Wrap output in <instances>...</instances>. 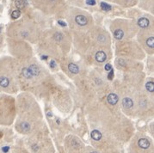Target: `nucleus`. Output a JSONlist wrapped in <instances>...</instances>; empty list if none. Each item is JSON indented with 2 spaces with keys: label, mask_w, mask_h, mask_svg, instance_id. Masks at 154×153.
Here are the masks:
<instances>
[{
  "label": "nucleus",
  "mask_w": 154,
  "mask_h": 153,
  "mask_svg": "<svg viewBox=\"0 0 154 153\" xmlns=\"http://www.w3.org/2000/svg\"><path fill=\"white\" fill-rule=\"evenodd\" d=\"M108 103H110L111 105H116V104L118 103V100H119V97L118 95L114 94V93H111L108 95Z\"/></svg>",
  "instance_id": "nucleus-3"
},
{
  "label": "nucleus",
  "mask_w": 154,
  "mask_h": 153,
  "mask_svg": "<svg viewBox=\"0 0 154 153\" xmlns=\"http://www.w3.org/2000/svg\"><path fill=\"white\" fill-rule=\"evenodd\" d=\"M106 59H107V55H106V53L104 52H102V51H98V52L96 53V60L97 62H99V63L104 62L106 60Z\"/></svg>",
  "instance_id": "nucleus-2"
},
{
  "label": "nucleus",
  "mask_w": 154,
  "mask_h": 153,
  "mask_svg": "<svg viewBox=\"0 0 154 153\" xmlns=\"http://www.w3.org/2000/svg\"><path fill=\"white\" fill-rule=\"evenodd\" d=\"M123 35H124V33H123V31L121 29H116V31H114V38L117 39V40H121L122 39Z\"/></svg>",
  "instance_id": "nucleus-12"
},
{
  "label": "nucleus",
  "mask_w": 154,
  "mask_h": 153,
  "mask_svg": "<svg viewBox=\"0 0 154 153\" xmlns=\"http://www.w3.org/2000/svg\"><path fill=\"white\" fill-rule=\"evenodd\" d=\"M113 76H114V71H113V69H112V70L110 71V72H108V78L110 79V80H112V79H113Z\"/></svg>",
  "instance_id": "nucleus-20"
},
{
  "label": "nucleus",
  "mask_w": 154,
  "mask_h": 153,
  "mask_svg": "<svg viewBox=\"0 0 154 153\" xmlns=\"http://www.w3.org/2000/svg\"><path fill=\"white\" fill-rule=\"evenodd\" d=\"M105 70L108 71V72H110V70H112L111 65H110V64H107V65H106V66H105Z\"/></svg>",
  "instance_id": "nucleus-22"
},
{
  "label": "nucleus",
  "mask_w": 154,
  "mask_h": 153,
  "mask_svg": "<svg viewBox=\"0 0 154 153\" xmlns=\"http://www.w3.org/2000/svg\"><path fill=\"white\" fill-rule=\"evenodd\" d=\"M47 114L48 115V116H50V117H51V116H52V114H51V113H50V112H47Z\"/></svg>",
  "instance_id": "nucleus-28"
},
{
  "label": "nucleus",
  "mask_w": 154,
  "mask_h": 153,
  "mask_svg": "<svg viewBox=\"0 0 154 153\" xmlns=\"http://www.w3.org/2000/svg\"><path fill=\"white\" fill-rule=\"evenodd\" d=\"M122 105L125 109H131L133 105V103L132 101V99L129 97H125L122 100Z\"/></svg>",
  "instance_id": "nucleus-4"
},
{
  "label": "nucleus",
  "mask_w": 154,
  "mask_h": 153,
  "mask_svg": "<svg viewBox=\"0 0 154 153\" xmlns=\"http://www.w3.org/2000/svg\"><path fill=\"white\" fill-rule=\"evenodd\" d=\"M10 84V81L6 76H0V86L3 88H6L8 87Z\"/></svg>",
  "instance_id": "nucleus-10"
},
{
  "label": "nucleus",
  "mask_w": 154,
  "mask_h": 153,
  "mask_svg": "<svg viewBox=\"0 0 154 153\" xmlns=\"http://www.w3.org/2000/svg\"><path fill=\"white\" fill-rule=\"evenodd\" d=\"M68 69L72 74H77V73H78V72H79V68H78V66L74 63H70L68 66Z\"/></svg>",
  "instance_id": "nucleus-8"
},
{
  "label": "nucleus",
  "mask_w": 154,
  "mask_h": 153,
  "mask_svg": "<svg viewBox=\"0 0 154 153\" xmlns=\"http://www.w3.org/2000/svg\"><path fill=\"white\" fill-rule=\"evenodd\" d=\"M139 146L142 149H147L150 146V142L148 141L146 138H140L138 142Z\"/></svg>",
  "instance_id": "nucleus-6"
},
{
  "label": "nucleus",
  "mask_w": 154,
  "mask_h": 153,
  "mask_svg": "<svg viewBox=\"0 0 154 153\" xmlns=\"http://www.w3.org/2000/svg\"><path fill=\"white\" fill-rule=\"evenodd\" d=\"M9 147H8V146H6V147H3V148H2V150H3V151H4V152H7L8 151H9Z\"/></svg>",
  "instance_id": "nucleus-26"
},
{
  "label": "nucleus",
  "mask_w": 154,
  "mask_h": 153,
  "mask_svg": "<svg viewBox=\"0 0 154 153\" xmlns=\"http://www.w3.org/2000/svg\"><path fill=\"white\" fill-rule=\"evenodd\" d=\"M150 22H149V20L145 17H142V18H139V21H138V25L140 28H143V29H145V28H147L149 26Z\"/></svg>",
  "instance_id": "nucleus-5"
},
{
  "label": "nucleus",
  "mask_w": 154,
  "mask_h": 153,
  "mask_svg": "<svg viewBox=\"0 0 154 153\" xmlns=\"http://www.w3.org/2000/svg\"><path fill=\"white\" fill-rule=\"evenodd\" d=\"M91 138H93L94 140L98 141L102 138V133L98 131V130H94V131L91 132Z\"/></svg>",
  "instance_id": "nucleus-9"
},
{
  "label": "nucleus",
  "mask_w": 154,
  "mask_h": 153,
  "mask_svg": "<svg viewBox=\"0 0 154 153\" xmlns=\"http://www.w3.org/2000/svg\"><path fill=\"white\" fill-rule=\"evenodd\" d=\"M75 21H76L78 25H80V26H85V25H87L88 23V19L83 15L77 16L76 18H75Z\"/></svg>",
  "instance_id": "nucleus-1"
},
{
  "label": "nucleus",
  "mask_w": 154,
  "mask_h": 153,
  "mask_svg": "<svg viewBox=\"0 0 154 153\" xmlns=\"http://www.w3.org/2000/svg\"><path fill=\"white\" fill-rule=\"evenodd\" d=\"M54 39H55L57 41H60L61 40L63 39V36H62V35H61V34H60V33H56L55 35H54Z\"/></svg>",
  "instance_id": "nucleus-19"
},
{
  "label": "nucleus",
  "mask_w": 154,
  "mask_h": 153,
  "mask_svg": "<svg viewBox=\"0 0 154 153\" xmlns=\"http://www.w3.org/2000/svg\"><path fill=\"white\" fill-rule=\"evenodd\" d=\"M86 4L88 5H95L96 4V1H95V0H87V1H86Z\"/></svg>",
  "instance_id": "nucleus-21"
},
{
  "label": "nucleus",
  "mask_w": 154,
  "mask_h": 153,
  "mask_svg": "<svg viewBox=\"0 0 154 153\" xmlns=\"http://www.w3.org/2000/svg\"><path fill=\"white\" fill-rule=\"evenodd\" d=\"M51 1H54V0H51Z\"/></svg>",
  "instance_id": "nucleus-30"
},
{
  "label": "nucleus",
  "mask_w": 154,
  "mask_h": 153,
  "mask_svg": "<svg viewBox=\"0 0 154 153\" xmlns=\"http://www.w3.org/2000/svg\"><path fill=\"white\" fill-rule=\"evenodd\" d=\"M15 4L18 9H23L25 6V0H16Z\"/></svg>",
  "instance_id": "nucleus-13"
},
{
  "label": "nucleus",
  "mask_w": 154,
  "mask_h": 153,
  "mask_svg": "<svg viewBox=\"0 0 154 153\" xmlns=\"http://www.w3.org/2000/svg\"><path fill=\"white\" fill-rule=\"evenodd\" d=\"M58 23L60 25H61L62 27H66V22H64L63 21H58Z\"/></svg>",
  "instance_id": "nucleus-23"
},
{
  "label": "nucleus",
  "mask_w": 154,
  "mask_h": 153,
  "mask_svg": "<svg viewBox=\"0 0 154 153\" xmlns=\"http://www.w3.org/2000/svg\"><path fill=\"white\" fill-rule=\"evenodd\" d=\"M20 15H21L20 10H14L12 14H11V17H12L13 19H17V18H19Z\"/></svg>",
  "instance_id": "nucleus-17"
},
{
  "label": "nucleus",
  "mask_w": 154,
  "mask_h": 153,
  "mask_svg": "<svg viewBox=\"0 0 154 153\" xmlns=\"http://www.w3.org/2000/svg\"><path fill=\"white\" fill-rule=\"evenodd\" d=\"M21 128L23 130V131H28V130H29L30 126H29V125L28 124V123L23 122V123L21 124Z\"/></svg>",
  "instance_id": "nucleus-18"
},
{
  "label": "nucleus",
  "mask_w": 154,
  "mask_h": 153,
  "mask_svg": "<svg viewBox=\"0 0 154 153\" xmlns=\"http://www.w3.org/2000/svg\"><path fill=\"white\" fill-rule=\"evenodd\" d=\"M146 44H147V46L149 47L150 48H153L154 47V38H153V36H151L150 38L147 39Z\"/></svg>",
  "instance_id": "nucleus-16"
},
{
  "label": "nucleus",
  "mask_w": 154,
  "mask_h": 153,
  "mask_svg": "<svg viewBox=\"0 0 154 153\" xmlns=\"http://www.w3.org/2000/svg\"><path fill=\"white\" fill-rule=\"evenodd\" d=\"M50 66H51V68H55L56 66V64H55V61L52 60L51 62H50Z\"/></svg>",
  "instance_id": "nucleus-24"
},
{
  "label": "nucleus",
  "mask_w": 154,
  "mask_h": 153,
  "mask_svg": "<svg viewBox=\"0 0 154 153\" xmlns=\"http://www.w3.org/2000/svg\"><path fill=\"white\" fill-rule=\"evenodd\" d=\"M47 58H48V57H47V56H46V55L42 56V57H41V59H47Z\"/></svg>",
  "instance_id": "nucleus-27"
},
{
  "label": "nucleus",
  "mask_w": 154,
  "mask_h": 153,
  "mask_svg": "<svg viewBox=\"0 0 154 153\" xmlns=\"http://www.w3.org/2000/svg\"><path fill=\"white\" fill-rule=\"evenodd\" d=\"M29 69L33 76H38L40 74V69H39V67L36 65H31Z\"/></svg>",
  "instance_id": "nucleus-7"
},
{
  "label": "nucleus",
  "mask_w": 154,
  "mask_h": 153,
  "mask_svg": "<svg viewBox=\"0 0 154 153\" xmlns=\"http://www.w3.org/2000/svg\"><path fill=\"white\" fill-rule=\"evenodd\" d=\"M98 40H99V41H101V40H102V41H105V37H104V36H103L102 35H100L99 37H98Z\"/></svg>",
  "instance_id": "nucleus-25"
},
{
  "label": "nucleus",
  "mask_w": 154,
  "mask_h": 153,
  "mask_svg": "<svg viewBox=\"0 0 154 153\" xmlns=\"http://www.w3.org/2000/svg\"><path fill=\"white\" fill-rule=\"evenodd\" d=\"M91 153H97V152H96V151H92V152H91Z\"/></svg>",
  "instance_id": "nucleus-29"
},
{
  "label": "nucleus",
  "mask_w": 154,
  "mask_h": 153,
  "mask_svg": "<svg viewBox=\"0 0 154 153\" xmlns=\"http://www.w3.org/2000/svg\"><path fill=\"white\" fill-rule=\"evenodd\" d=\"M101 8H102V10H103L104 11H108L111 10V6L110 4H106L104 2H102L101 3Z\"/></svg>",
  "instance_id": "nucleus-15"
},
{
  "label": "nucleus",
  "mask_w": 154,
  "mask_h": 153,
  "mask_svg": "<svg viewBox=\"0 0 154 153\" xmlns=\"http://www.w3.org/2000/svg\"><path fill=\"white\" fill-rule=\"evenodd\" d=\"M145 89H146L149 92H153L154 91V84L153 82H148L145 84Z\"/></svg>",
  "instance_id": "nucleus-14"
},
{
  "label": "nucleus",
  "mask_w": 154,
  "mask_h": 153,
  "mask_svg": "<svg viewBox=\"0 0 154 153\" xmlns=\"http://www.w3.org/2000/svg\"><path fill=\"white\" fill-rule=\"evenodd\" d=\"M22 75L24 76V78H26L28 79L32 78V76H33V75L31 74V72H30L29 68H23L22 71Z\"/></svg>",
  "instance_id": "nucleus-11"
}]
</instances>
